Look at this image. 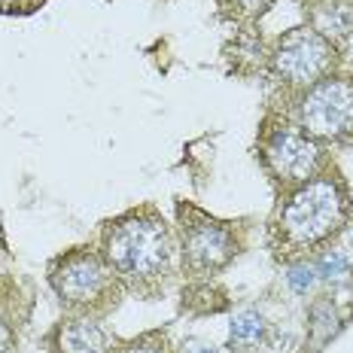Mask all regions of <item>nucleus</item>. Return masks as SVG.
<instances>
[{"label":"nucleus","mask_w":353,"mask_h":353,"mask_svg":"<svg viewBox=\"0 0 353 353\" xmlns=\"http://www.w3.org/2000/svg\"><path fill=\"white\" fill-rule=\"evenodd\" d=\"M317 28L326 40H335V37H350L353 34V0H326L317 12Z\"/></svg>","instance_id":"9d476101"},{"label":"nucleus","mask_w":353,"mask_h":353,"mask_svg":"<svg viewBox=\"0 0 353 353\" xmlns=\"http://www.w3.org/2000/svg\"><path fill=\"white\" fill-rule=\"evenodd\" d=\"M46 0H0V16H31Z\"/></svg>","instance_id":"dca6fc26"},{"label":"nucleus","mask_w":353,"mask_h":353,"mask_svg":"<svg viewBox=\"0 0 353 353\" xmlns=\"http://www.w3.org/2000/svg\"><path fill=\"white\" fill-rule=\"evenodd\" d=\"M314 268H317L320 281L338 283V281H344V277L350 274L353 259H350V253H344V250H323L317 259H314Z\"/></svg>","instance_id":"9b49d317"},{"label":"nucleus","mask_w":353,"mask_h":353,"mask_svg":"<svg viewBox=\"0 0 353 353\" xmlns=\"http://www.w3.org/2000/svg\"><path fill=\"white\" fill-rule=\"evenodd\" d=\"M299 128L320 143L353 137V77L329 73L307 85L299 101Z\"/></svg>","instance_id":"423d86ee"},{"label":"nucleus","mask_w":353,"mask_h":353,"mask_svg":"<svg viewBox=\"0 0 353 353\" xmlns=\"http://www.w3.org/2000/svg\"><path fill=\"white\" fill-rule=\"evenodd\" d=\"M338 64V49L332 40H326L314 28H292L283 31L271 46L268 70L290 88H301L320 83L323 77L335 70Z\"/></svg>","instance_id":"39448f33"},{"label":"nucleus","mask_w":353,"mask_h":353,"mask_svg":"<svg viewBox=\"0 0 353 353\" xmlns=\"http://www.w3.org/2000/svg\"><path fill=\"white\" fill-rule=\"evenodd\" d=\"M286 283H290L292 292H299V296H307V292H311L314 286L320 283V274H317V268H314V262L296 259L290 268H286Z\"/></svg>","instance_id":"4468645a"},{"label":"nucleus","mask_w":353,"mask_h":353,"mask_svg":"<svg viewBox=\"0 0 353 353\" xmlns=\"http://www.w3.org/2000/svg\"><path fill=\"white\" fill-rule=\"evenodd\" d=\"M0 353H19V332L6 301H0Z\"/></svg>","instance_id":"2eb2a0df"},{"label":"nucleus","mask_w":353,"mask_h":353,"mask_svg":"<svg viewBox=\"0 0 353 353\" xmlns=\"http://www.w3.org/2000/svg\"><path fill=\"white\" fill-rule=\"evenodd\" d=\"M98 250L116 271L125 292L141 299H156L165 292L180 256L176 234L156 204L131 208L104 223Z\"/></svg>","instance_id":"f257e3e1"},{"label":"nucleus","mask_w":353,"mask_h":353,"mask_svg":"<svg viewBox=\"0 0 353 353\" xmlns=\"http://www.w3.org/2000/svg\"><path fill=\"white\" fill-rule=\"evenodd\" d=\"M219 10H223L225 19H234V21H256L259 16L274 6V0H216Z\"/></svg>","instance_id":"f8f14e48"},{"label":"nucleus","mask_w":353,"mask_h":353,"mask_svg":"<svg viewBox=\"0 0 353 353\" xmlns=\"http://www.w3.org/2000/svg\"><path fill=\"white\" fill-rule=\"evenodd\" d=\"M350 256H353V232H350Z\"/></svg>","instance_id":"a211bd4d"},{"label":"nucleus","mask_w":353,"mask_h":353,"mask_svg":"<svg viewBox=\"0 0 353 353\" xmlns=\"http://www.w3.org/2000/svg\"><path fill=\"white\" fill-rule=\"evenodd\" d=\"M46 347L52 353H116L119 338L110 332L101 317L68 314L46 335Z\"/></svg>","instance_id":"6e6552de"},{"label":"nucleus","mask_w":353,"mask_h":353,"mask_svg":"<svg viewBox=\"0 0 353 353\" xmlns=\"http://www.w3.org/2000/svg\"><path fill=\"white\" fill-rule=\"evenodd\" d=\"M350 189L338 174H314L292 186L277 208L268 241L277 259L314 253L347 225Z\"/></svg>","instance_id":"f03ea898"},{"label":"nucleus","mask_w":353,"mask_h":353,"mask_svg":"<svg viewBox=\"0 0 353 353\" xmlns=\"http://www.w3.org/2000/svg\"><path fill=\"white\" fill-rule=\"evenodd\" d=\"M176 225H180V265L186 277H213L225 271L244 250L238 229L225 219L210 216L208 210L189 201H176Z\"/></svg>","instance_id":"20e7f679"},{"label":"nucleus","mask_w":353,"mask_h":353,"mask_svg":"<svg viewBox=\"0 0 353 353\" xmlns=\"http://www.w3.org/2000/svg\"><path fill=\"white\" fill-rule=\"evenodd\" d=\"M265 338H268V320L256 307H244L229 320V347H259V344H265Z\"/></svg>","instance_id":"1a4fd4ad"},{"label":"nucleus","mask_w":353,"mask_h":353,"mask_svg":"<svg viewBox=\"0 0 353 353\" xmlns=\"http://www.w3.org/2000/svg\"><path fill=\"white\" fill-rule=\"evenodd\" d=\"M323 143L314 141L311 134L299 125H281V128L265 131L262 137V161L265 171L281 189H292L299 183L311 180L320 168Z\"/></svg>","instance_id":"0eeeda50"},{"label":"nucleus","mask_w":353,"mask_h":353,"mask_svg":"<svg viewBox=\"0 0 353 353\" xmlns=\"http://www.w3.org/2000/svg\"><path fill=\"white\" fill-rule=\"evenodd\" d=\"M176 353H223V350L213 347V344H208V341H186Z\"/></svg>","instance_id":"f3484780"},{"label":"nucleus","mask_w":353,"mask_h":353,"mask_svg":"<svg viewBox=\"0 0 353 353\" xmlns=\"http://www.w3.org/2000/svg\"><path fill=\"white\" fill-rule=\"evenodd\" d=\"M116 353H176L171 347V338H168L165 329H156V332H146V335H137L131 341L119 344Z\"/></svg>","instance_id":"ddd939ff"},{"label":"nucleus","mask_w":353,"mask_h":353,"mask_svg":"<svg viewBox=\"0 0 353 353\" xmlns=\"http://www.w3.org/2000/svg\"><path fill=\"white\" fill-rule=\"evenodd\" d=\"M46 277L58 305L68 314L104 320L110 311L119 307L125 296V286L119 283L116 271L94 247H70L58 253L46 265Z\"/></svg>","instance_id":"7ed1b4c3"}]
</instances>
